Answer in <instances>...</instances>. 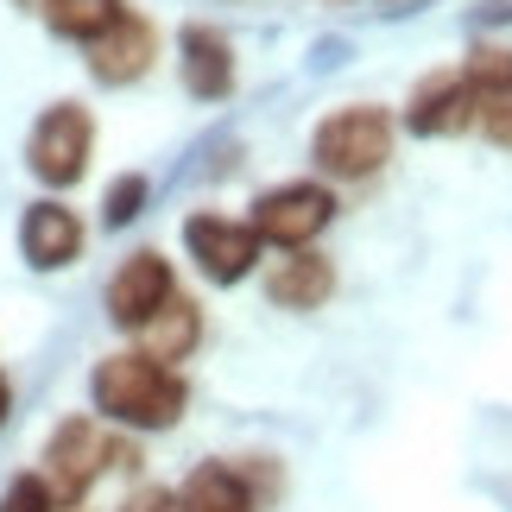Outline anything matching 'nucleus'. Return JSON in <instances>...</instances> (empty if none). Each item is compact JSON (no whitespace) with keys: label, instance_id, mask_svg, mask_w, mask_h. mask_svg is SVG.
<instances>
[{"label":"nucleus","instance_id":"obj_8","mask_svg":"<svg viewBox=\"0 0 512 512\" xmlns=\"http://www.w3.org/2000/svg\"><path fill=\"white\" fill-rule=\"evenodd\" d=\"M83 64L89 76L102 89H133V83H146L152 64H159V26H152L146 13H121L114 26L95 38V45H83Z\"/></svg>","mask_w":512,"mask_h":512},{"label":"nucleus","instance_id":"obj_11","mask_svg":"<svg viewBox=\"0 0 512 512\" xmlns=\"http://www.w3.org/2000/svg\"><path fill=\"white\" fill-rule=\"evenodd\" d=\"M177 83L190 102H228L234 95V38L209 19L177 26Z\"/></svg>","mask_w":512,"mask_h":512},{"label":"nucleus","instance_id":"obj_10","mask_svg":"<svg viewBox=\"0 0 512 512\" xmlns=\"http://www.w3.org/2000/svg\"><path fill=\"white\" fill-rule=\"evenodd\" d=\"M83 247H89V228L64 196L26 203V215H19V260L32 272H64V266L83 260Z\"/></svg>","mask_w":512,"mask_h":512},{"label":"nucleus","instance_id":"obj_4","mask_svg":"<svg viewBox=\"0 0 512 512\" xmlns=\"http://www.w3.org/2000/svg\"><path fill=\"white\" fill-rule=\"evenodd\" d=\"M89 159H95V114L83 102L38 108V121L26 133V171H32V184L70 190V184H83V177H89Z\"/></svg>","mask_w":512,"mask_h":512},{"label":"nucleus","instance_id":"obj_7","mask_svg":"<svg viewBox=\"0 0 512 512\" xmlns=\"http://www.w3.org/2000/svg\"><path fill=\"white\" fill-rule=\"evenodd\" d=\"M171 298H177V272L159 247L127 253V260L108 272V317H114V329H127V336H140Z\"/></svg>","mask_w":512,"mask_h":512},{"label":"nucleus","instance_id":"obj_6","mask_svg":"<svg viewBox=\"0 0 512 512\" xmlns=\"http://www.w3.org/2000/svg\"><path fill=\"white\" fill-rule=\"evenodd\" d=\"M184 253L196 260L209 285H241L260 272L266 260V241L253 234L247 215H222V209H196L184 215Z\"/></svg>","mask_w":512,"mask_h":512},{"label":"nucleus","instance_id":"obj_17","mask_svg":"<svg viewBox=\"0 0 512 512\" xmlns=\"http://www.w3.org/2000/svg\"><path fill=\"white\" fill-rule=\"evenodd\" d=\"M146 196H152L146 171H121V177H114V184L102 190V222H108V228L140 222V215H146Z\"/></svg>","mask_w":512,"mask_h":512},{"label":"nucleus","instance_id":"obj_22","mask_svg":"<svg viewBox=\"0 0 512 512\" xmlns=\"http://www.w3.org/2000/svg\"><path fill=\"white\" fill-rule=\"evenodd\" d=\"M57 512H89V500H83V506H57Z\"/></svg>","mask_w":512,"mask_h":512},{"label":"nucleus","instance_id":"obj_5","mask_svg":"<svg viewBox=\"0 0 512 512\" xmlns=\"http://www.w3.org/2000/svg\"><path fill=\"white\" fill-rule=\"evenodd\" d=\"M253 234L279 253H298V247H317V234L336 222V190L323 177H291V184H272L253 196L247 209Z\"/></svg>","mask_w":512,"mask_h":512},{"label":"nucleus","instance_id":"obj_9","mask_svg":"<svg viewBox=\"0 0 512 512\" xmlns=\"http://www.w3.org/2000/svg\"><path fill=\"white\" fill-rule=\"evenodd\" d=\"M399 127L418 133V140H456V133L475 127V83H468L462 70H430V76H418L411 95H405Z\"/></svg>","mask_w":512,"mask_h":512},{"label":"nucleus","instance_id":"obj_1","mask_svg":"<svg viewBox=\"0 0 512 512\" xmlns=\"http://www.w3.org/2000/svg\"><path fill=\"white\" fill-rule=\"evenodd\" d=\"M89 411L108 430L127 437H159L177 430L190 411V380L165 361H152L146 348H114L89 367Z\"/></svg>","mask_w":512,"mask_h":512},{"label":"nucleus","instance_id":"obj_3","mask_svg":"<svg viewBox=\"0 0 512 512\" xmlns=\"http://www.w3.org/2000/svg\"><path fill=\"white\" fill-rule=\"evenodd\" d=\"M38 475L51 481L57 506H83L95 494V481L114 475V430L95 411H70L51 424L45 449H38Z\"/></svg>","mask_w":512,"mask_h":512},{"label":"nucleus","instance_id":"obj_18","mask_svg":"<svg viewBox=\"0 0 512 512\" xmlns=\"http://www.w3.org/2000/svg\"><path fill=\"white\" fill-rule=\"evenodd\" d=\"M0 512H57V494L38 468H26V475H13L0 487Z\"/></svg>","mask_w":512,"mask_h":512},{"label":"nucleus","instance_id":"obj_19","mask_svg":"<svg viewBox=\"0 0 512 512\" xmlns=\"http://www.w3.org/2000/svg\"><path fill=\"white\" fill-rule=\"evenodd\" d=\"M121 512H184V500H177V487H165V481H140L121 500Z\"/></svg>","mask_w":512,"mask_h":512},{"label":"nucleus","instance_id":"obj_2","mask_svg":"<svg viewBox=\"0 0 512 512\" xmlns=\"http://www.w3.org/2000/svg\"><path fill=\"white\" fill-rule=\"evenodd\" d=\"M392 146H399V121L380 102H348V108L317 121V133H310V165L329 184H367V177H380L392 165Z\"/></svg>","mask_w":512,"mask_h":512},{"label":"nucleus","instance_id":"obj_16","mask_svg":"<svg viewBox=\"0 0 512 512\" xmlns=\"http://www.w3.org/2000/svg\"><path fill=\"white\" fill-rule=\"evenodd\" d=\"M475 133L487 146L512 152V76H494V83H475Z\"/></svg>","mask_w":512,"mask_h":512},{"label":"nucleus","instance_id":"obj_20","mask_svg":"<svg viewBox=\"0 0 512 512\" xmlns=\"http://www.w3.org/2000/svg\"><path fill=\"white\" fill-rule=\"evenodd\" d=\"M7 418H13V380L0 373V430H7Z\"/></svg>","mask_w":512,"mask_h":512},{"label":"nucleus","instance_id":"obj_15","mask_svg":"<svg viewBox=\"0 0 512 512\" xmlns=\"http://www.w3.org/2000/svg\"><path fill=\"white\" fill-rule=\"evenodd\" d=\"M121 13H127V0H45V26L64 45H95Z\"/></svg>","mask_w":512,"mask_h":512},{"label":"nucleus","instance_id":"obj_12","mask_svg":"<svg viewBox=\"0 0 512 512\" xmlns=\"http://www.w3.org/2000/svg\"><path fill=\"white\" fill-rule=\"evenodd\" d=\"M329 298H336V260L317 253V247L285 253V260L266 272V304L272 310H298V317H310V310H323Z\"/></svg>","mask_w":512,"mask_h":512},{"label":"nucleus","instance_id":"obj_13","mask_svg":"<svg viewBox=\"0 0 512 512\" xmlns=\"http://www.w3.org/2000/svg\"><path fill=\"white\" fill-rule=\"evenodd\" d=\"M177 500H184V512H266V500L247 487L241 462H222V456L196 462L190 475L177 481Z\"/></svg>","mask_w":512,"mask_h":512},{"label":"nucleus","instance_id":"obj_21","mask_svg":"<svg viewBox=\"0 0 512 512\" xmlns=\"http://www.w3.org/2000/svg\"><path fill=\"white\" fill-rule=\"evenodd\" d=\"M13 7H19V13H45V0H13Z\"/></svg>","mask_w":512,"mask_h":512},{"label":"nucleus","instance_id":"obj_14","mask_svg":"<svg viewBox=\"0 0 512 512\" xmlns=\"http://www.w3.org/2000/svg\"><path fill=\"white\" fill-rule=\"evenodd\" d=\"M140 348L152 354V361H165V367L190 361V354L203 348V304L177 291V298H171V304L159 310V317H152V323L140 329Z\"/></svg>","mask_w":512,"mask_h":512}]
</instances>
